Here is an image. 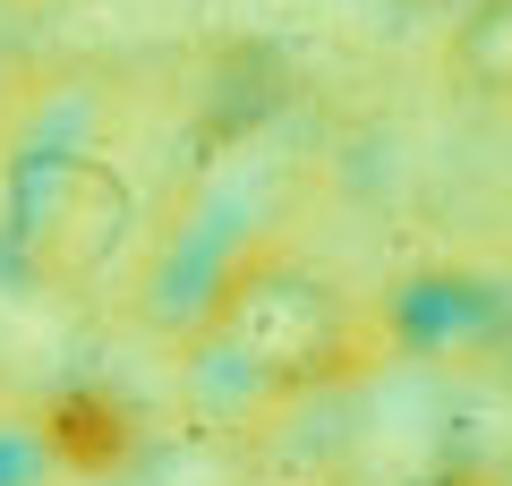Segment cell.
I'll return each mask as SVG.
<instances>
[{
  "instance_id": "cell-1",
  "label": "cell",
  "mask_w": 512,
  "mask_h": 486,
  "mask_svg": "<svg viewBox=\"0 0 512 486\" xmlns=\"http://www.w3.org/2000/svg\"><path fill=\"white\" fill-rule=\"evenodd\" d=\"M214 342L248 384L291 393V384L333 376V359H342V307H333L325 282H308V273L256 265V273H239V282L222 290Z\"/></svg>"
},
{
  "instance_id": "cell-2",
  "label": "cell",
  "mask_w": 512,
  "mask_h": 486,
  "mask_svg": "<svg viewBox=\"0 0 512 486\" xmlns=\"http://www.w3.org/2000/svg\"><path fill=\"white\" fill-rule=\"evenodd\" d=\"M9 77H18V60H9V43H0V94H9Z\"/></svg>"
}]
</instances>
